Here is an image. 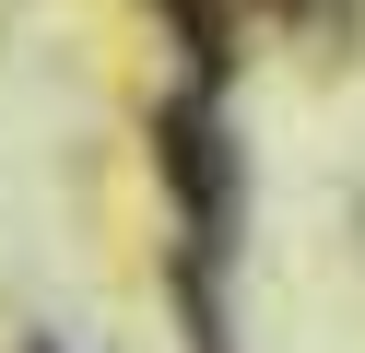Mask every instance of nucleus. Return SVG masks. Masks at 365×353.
I'll return each instance as SVG.
<instances>
[{"label":"nucleus","instance_id":"3","mask_svg":"<svg viewBox=\"0 0 365 353\" xmlns=\"http://www.w3.org/2000/svg\"><path fill=\"white\" fill-rule=\"evenodd\" d=\"M283 12H307V0H283Z\"/></svg>","mask_w":365,"mask_h":353},{"label":"nucleus","instance_id":"2","mask_svg":"<svg viewBox=\"0 0 365 353\" xmlns=\"http://www.w3.org/2000/svg\"><path fill=\"white\" fill-rule=\"evenodd\" d=\"M165 12H177V36H189L200 59H224V12H212V0H165Z\"/></svg>","mask_w":365,"mask_h":353},{"label":"nucleus","instance_id":"1","mask_svg":"<svg viewBox=\"0 0 365 353\" xmlns=\"http://www.w3.org/2000/svg\"><path fill=\"white\" fill-rule=\"evenodd\" d=\"M165 165H177V200H189V224L200 235H224L236 224V153H224V130H212V106H165Z\"/></svg>","mask_w":365,"mask_h":353}]
</instances>
